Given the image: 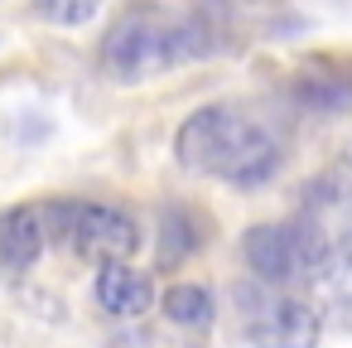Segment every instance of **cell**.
Returning <instances> with one entry per match:
<instances>
[{
  "label": "cell",
  "mask_w": 352,
  "mask_h": 348,
  "mask_svg": "<svg viewBox=\"0 0 352 348\" xmlns=\"http://www.w3.org/2000/svg\"><path fill=\"white\" fill-rule=\"evenodd\" d=\"M174 155L188 174H212L236 189H256L280 170V141L236 107H198L179 126Z\"/></svg>",
  "instance_id": "7a4b0ae2"
},
{
  "label": "cell",
  "mask_w": 352,
  "mask_h": 348,
  "mask_svg": "<svg viewBox=\"0 0 352 348\" xmlns=\"http://www.w3.org/2000/svg\"><path fill=\"white\" fill-rule=\"evenodd\" d=\"M44 247H49L44 208L20 203V208H6V213H0V266H6V271H25V266H34Z\"/></svg>",
  "instance_id": "8992f818"
},
{
  "label": "cell",
  "mask_w": 352,
  "mask_h": 348,
  "mask_svg": "<svg viewBox=\"0 0 352 348\" xmlns=\"http://www.w3.org/2000/svg\"><path fill=\"white\" fill-rule=\"evenodd\" d=\"M160 227H164V237H160V261H164V266H179V261L198 247V237H203L198 223H193L184 208H169V213L160 218Z\"/></svg>",
  "instance_id": "30bf717a"
},
{
  "label": "cell",
  "mask_w": 352,
  "mask_h": 348,
  "mask_svg": "<svg viewBox=\"0 0 352 348\" xmlns=\"http://www.w3.org/2000/svg\"><path fill=\"white\" fill-rule=\"evenodd\" d=\"M107 348H188V343H174V338H164L155 329H131V334H116Z\"/></svg>",
  "instance_id": "7c38bea8"
},
{
  "label": "cell",
  "mask_w": 352,
  "mask_h": 348,
  "mask_svg": "<svg viewBox=\"0 0 352 348\" xmlns=\"http://www.w3.org/2000/svg\"><path fill=\"white\" fill-rule=\"evenodd\" d=\"M208 54H212L208 20L164 10L155 0L126 6L102 39V68L116 83H150V78H160L188 59H208Z\"/></svg>",
  "instance_id": "6da1fadb"
},
{
  "label": "cell",
  "mask_w": 352,
  "mask_h": 348,
  "mask_svg": "<svg viewBox=\"0 0 352 348\" xmlns=\"http://www.w3.org/2000/svg\"><path fill=\"white\" fill-rule=\"evenodd\" d=\"M164 319L179 329H208L212 324V295L203 285H169L164 290Z\"/></svg>",
  "instance_id": "9c48e42d"
},
{
  "label": "cell",
  "mask_w": 352,
  "mask_h": 348,
  "mask_svg": "<svg viewBox=\"0 0 352 348\" xmlns=\"http://www.w3.org/2000/svg\"><path fill=\"white\" fill-rule=\"evenodd\" d=\"M236 305H241V338L256 348H314L318 343L323 319L299 295H285L270 285H251V290L241 285Z\"/></svg>",
  "instance_id": "277c9868"
},
{
  "label": "cell",
  "mask_w": 352,
  "mask_h": 348,
  "mask_svg": "<svg viewBox=\"0 0 352 348\" xmlns=\"http://www.w3.org/2000/svg\"><path fill=\"white\" fill-rule=\"evenodd\" d=\"M97 6L102 0H44V15L54 25H82V20H92Z\"/></svg>",
  "instance_id": "8fae6325"
},
{
  "label": "cell",
  "mask_w": 352,
  "mask_h": 348,
  "mask_svg": "<svg viewBox=\"0 0 352 348\" xmlns=\"http://www.w3.org/2000/svg\"><path fill=\"white\" fill-rule=\"evenodd\" d=\"M97 305L111 319H140L155 305V280L145 271H135L131 261L102 266V276H97Z\"/></svg>",
  "instance_id": "52a82bcc"
},
{
  "label": "cell",
  "mask_w": 352,
  "mask_h": 348,
  "mask_svg": "<svg viewBox=\"0 0 352 348\" xmlns=\"http://www.w3.org/2000/svg\"><path fill=\"white\" fill-rule=\"evenodd\" d=\"M314 290L323 300V319L352 334V266L338 261V256H328L323 271L314 276Z\"/></svg>",
  "instance_id": "ba28073f"
},
{
  "label": "cell",
  "mask_w": 352,
  "mask_h": 348,
  "mask_svg": "<svg viewBox=\"0 0 352 348\" xmlns=\"http://www.w3.org/2000/svg\"><path fill=\"white\" fill-rule=\"evenodd\" d=\"M241 256L270 290L314 285V276L328 261V237L314 223H256L241 237Z\"/></svg>",
  "instance_id": "3957f363"
},
{
  "label": "cell",
  "mask_w": 352,
  "mask_h": 348,
  "mask_svg": "<svg viewBox=\"0 0 352 348\" xmlns=\"http://www.w3.org/2000/svg\"><path fill=\"white\" fill-rule=\"evenodd\" d=\"M63 242H68L82 261L116 266V261H131V256H135L140 232H135V218H126V213L111 208V203H68Z\"/></svg>",
  "instance_id": "5b68a950"
},
{
  "label": "cell",
  "mask_w": 352,
  "mask_h": 348,
  "mask_svg": "<svg viewBox=\"0 0 352 348\" xmlns=\"http://www.w3.org/2000/svg\"><path fill=\"white\" fill-rule=\"evenodd\" d=\"M328 256H338V261H347V266H352V208H347V223L328 237Z\"/></svg>",
  "instance_id": "4fadbf2b"
}]
</instances>
